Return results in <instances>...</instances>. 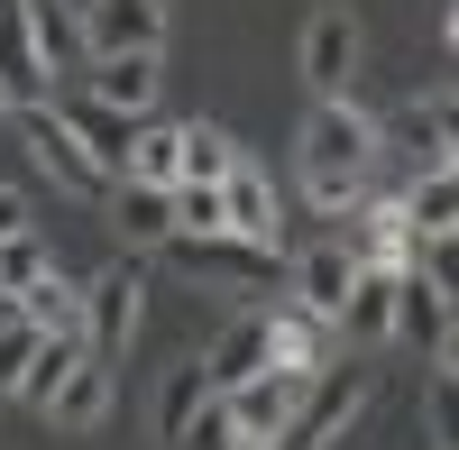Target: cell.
<instances>
[{
    "mask_svg": "<svg viewBox=\"0 0 459 450\" xmlns=\"http://www.w3.org/2000/svg\"><path fill=\"white\" fill-rule=\"evenodd\" d=\"M395 341H413L432 368L459 359V331H450V276H423V267L395 276Z\"/></svg>",
    "mask_w": 459,
    "mask_h": 450,
    "instance_id": "obj_4",
    "label": "cell"
},
{
    "mask_svg": "<svg viewBox=\"0 0 459 450\" xmlns=\"http://www.w3.org/2000/svg\"><path fill=\"white\" fill-rule=\"evenodd\" d=\"M285 285H294V304H303V313L340 322V304H350V285H359V248H350V239L303 248V257H285Z\"/></svg>",
    "mask_w": 459,
    "mask_h": 450,
    "instance_id": "obj_8",
    "label": "cell"
},
{
    "mask_svg": "<svg viewBox=\"0 0 459 450\" xmlns=\"http://www.w3.org/2000/svg\"><path fill=\"white\" fill-rule=\"evenodd\" d=\"M0 19H10V0H0Z\"/></svg>",
    "mask_w": 459,
    "mask_h": 450,
    "instance_id": "obj_34",
    "label": "cell"
},
{
    "mask_svg": "<svg viewBox=\"0 0 459 450\" xmlns=\"http://www.w3.org/2000/svg\"><path fill=\"white\" fill-rule=\"evenodd\" d=\"M175 166H184V120H157V110H147L138 138H129L120 184H175Z\"/></svg>",
    "mask_w": 459,
    "mask_h": 450,
    "instance_id": "obj_21",
    "label": "cell"
},
{
    "mask_svg": "<svg viewBox=\"0 0 459 450\" xmlns=\"http://www.w3.org/2000/svg\"><path fill=\"white\" fill-rule=\"evenodd\" d=\"M19 322H28V331H47V341H83V285L47 267V276L19 294Z\"/></svg>",
    "mask_w": 459,
    "mask_h": 450,
    "instance_id": "obj_19",
    "label": "cell"
},
{
    "mask_svg": "<svg viewBox=\"0 0 459 450\" xmlns=\"http://www.w3.org/2000/svg\"><path fill=\"white\" fill-rule=\"evenodd\" d=\"M368 166H377V120L350 92L313 101V120H303V194H313V212H350L368 194Z\"/></svg>",
    "mask_w": 459,
    "mask_h": 450,
    "instance_id": "obj_1",
    "label": "cell"
},
{
    "mask_svg": "<svg viewBox=\"0 0 459 450\" xmlns=\"http://www.w3.org/2000/svg\"><path fill=\"white\" fill-rule=\"evenodd\" d=\"M377 147L413 157V175H423V166H459V157H450V92H413V101H395L386 120H377Z\"/></svg>",
    "mask_w": 459,
    "mask_h": 450,
    "instance_id": "obj_7",
    "label": "cell"
},
{
    "mask_svg": "<svg viewBox=\"0 0 459 450\" xmlns=\"http://www.w3.org/2000/svg\"><path fill=\"white\" fill-rule=\"evenodd\" d=\"M359 221H368V267H413V230H404V203L395 194H377Z\"/></svg>",
    "mask_w": 459,
    "mask_h": 450,
    "instance_id": "obj_26",
    "label": "cell"
},
{
    "mask_svg": "<svg viewBox=\"0 0 459 450\" xmlns=\"http://www.w3.org/2000/svg\"><path fill=\"white\" fill-rule=\"evenodd\" d=\"M92 74V101H110V110H129V120H147V110H157V83H166V74H157V56H92L83 65Z\"/></svg>",
    "mask_w": 459,
    "mask_h": 450,
    "instance_id": "obj_16",
    "label": "cell"
},
{
    "mask_svg": "<svg viewBox=\"0 0 459 450\" xmlns=\"http://www.w3.org/2000/svg\"><path fill=\"white\" fill-rule=\"evenodd\" d=\"M203 404H212V377H203V359H184V368H166V386H157V432L175 441L184 423L203 414Z\"/></svg>",
    "mask_w": 459,
    "mask_h": 450,
    "instance_id": "obj_24",
    "label": "cell"
},
{
    "mask_svg": "<svg viewBox=\"0 0 459 450\" xmlns=\"http://www.w3.org/2000/svg\"><path fill=\"white\" fill-rule=\"evenodd\" d=\"M138 304H147V267H138V257H110V267L83 285V350H92V359L129 350V331H138Z\"/></svg>",
    "mask_w": 459,
    "mask_h": 450,
    "instance_id": "obj_3",
    "label": "cell"
},
{
    "mask_svg": "<svg viewBox=\"0 0 459 450\" xmlns=\"http://www.w3.org/2000/svg\"><path fill=\"white\" fill-rule=\"evenodd\" d=\"M47 414H56V432H92L101 414H110V368L83 350V359H74V377L56 386V404H47Z\"/></svg>",
    "mask_w": 459,
    "mask_h": 450,
    "instance_id": "obj_20",
    "label": "cell"
},
{
    "mask_svg": "<svg viewBox=\"0 0 459 450\" xmlns=\"http://www.w3.org/2000/svg\"><path fill=\"white\" fill-rule=\"evenodd\" d=\"M395 203H404V230L413 239H450L459 230V166H423L413 194H395Z\"/></svg>",
    "mask_w": 459,
    "mask_h": 450,
    "instance_id": "obj_18",
    "label": "cell"
},
{
    "mask_svg": "<svg viewBox=\"0 0 459 450\" xmlns=\"http://www.w3.org/2000/svg\"><path fill=\"white\" fill-rule=\"evenodd\" d=\"M19 28H28V47L47 74H83L92 47H83V10L74 0H19Z\"/></svg>",
    "mask_w": 459,
    "mask_h": 450,
    "instance_id": "obj_12",
    "label": "cell"
},
{
    "mask_svg": "<svg viewBox=\"0 0 459 450\" xmlns=\"http://www.w3.org/2000/svg\"><path fill=\"white\" fill-rule=\"evenodd\" d=\"M0 120H10V83H0Z\"/></svg>",
    "mask_w": 459,
    "mask_h": 450,
    "instance_id": "obj_33",
    "label": "cell"
},
{
    "mask_svg": "<svg viewBox=\"0 0 459 450\" xmlns=\"http://www.w3.org/2000/svg\"><path fill=\"white\" fill-rule=\"evenodd\" d=\"M257 368H266V313H230V322H221V341L203 350L212 395H230L239 377H257Z\"/></svg>",
    "mask_w": 459,
    "mask_h": 450,
    "instance_id": "obj_17",
    "label": "cell"
},
{
    "mask_svg": "<svg viewBox=\"0 0 459 450\" xmlns=\"http://www.w3.org/2000/svg\"><path fill=\"white\" fill-rule=\"evenodd\" d=\"M423 441L459 450V377H450V368H432V386H423Z\"/></svg>",
    "mask_w": 459,
    "mask_h": 450,
    "instance_id": "obj_28",
    "label": "cell"
},
{
    "mask_svg": "<svg viewBox=\"0 0 459 450\" xmlns=\"http://www.w3.org/2000/svg\"><path fill=\"white\" fill-rule=\"evenodd\" d=\"M221 184H175V239H221Z\"/></svg>",
    "mask_w": 459,
    "mask_h": 450,
    "instance_id": "obj_27",
    "label": "cell"
},
{
    "mask_svg": "<svg viewBox=\"0 0 459 450\" xmlns=\"http://www.w3.org/2000/svg\"><path fill=\"white\" fill-rule=\"evenodd\" d=\"M395 276L404 267H368V257H359V285H350V304H340V341H350V350H386L395 341Z\"/></svg>",
    "mask_w": 459,
    "mask_h": 450,
    "instance_id": "obj_10",
    "label": "cell"
},
{
    "mask_svg": "<svg viewBox=\"0 0 459 450\" xmlns=\"http://www.w3.org/2000/svg\"><path fill=\"white\" fill-rule=\"evenodd\" d=\"M230 166H239L230 129H212V120H184V166H175V184H221Z\"/></svg>",
    "mask_w": 459,
    "mask_h": 450,
    "instance_id": "obj_25",
    "label": "cell"
},
{
    "mask_svg": "<svg viewBox=\"0 0 459 450\" xmlns=\"http://www.w3.org/2000/svg\"><path fill=\"white\" fill-rule=\"evenodd\" d=\"M10 129H19V147H28V166L56 175V194H83V203L110 194V175L92 166V147L74 138V120H65L56 101H10Z\"/></svg>",
    "mask_w": 459,
    "mask_h": 450,
    "instance_id": "obj_2",
    "label": "cell"
},
{
    "mask_svg": "<svg viewBox=\"0 0 459 450\" xmlns=\"http://www.w3.org/2000/svg\"><path fill=\"white\" fill-rule=\"evenodd\" d=\"M221 221H230L221 239H248V248H276V230H285V221H276V194H266V175H257L248 157L221 175Z\"/></svg>",
    "mask_w": 459,
    "mask_h": 450,
    "instance_id": "obj_13",
    "label": "cell"
},
{
    "mask_svg": "<svg viewBox=\"0 0 459 450\" xmlns=\"http://www.w3.org/2000/svg\"><path fill=\"white\" fill-rule=\"evenodd\" d=\"M56 110L74 120V138L92 147V166H101L110 184H120V166H129V138H138V120H129V110H110V101H92V92H74V101H56Z\"/></svg>",
    "mask_w": 459,
    "mask_h": 450,
    "instance_id": "obj_15",
    "label": "cell"
},
{
    "mask_svg": "<svg viewBox=\"0 0 459 450\" xmlns=\"http://www.w3.org/2000/svg\"><path fill=\"white\" fill-rule=\"evenodd\" d=\"M166 450H248V432H239V423H230V414H221V395H212V404H203V414H194V423H184V432H175Z\"/></svg>",
    "mask_w": 459,
    "mask_h": 450,
    "instance_id": "obj_29",
    "label": "cell"
},
{
    "mask_svg": "<svg viewBox=\"0 0 459 450\" xmlns=\"http://www.w3.org/2000/svg\"><path fill=\"white\" fill-rule=\"evenodd\" d=\"M92 56H166V0H74Z\"/></svg>",
    "mask_w": 459,
    "mask_h": 450,
    "instance_id": "obj_5",
    "label": "cell"
},
{
    "mask_svg": "<svg viewBox=\"0 0 459 450\" xmlns=\"http://www.w3.org/2000/svg\"><path fill=\"white\" fill-rule=\"evenodd\" d=\"M359 74V28L350 10H313V28H303V83H313V101H340Z\"/></svg>",
    "mask_w": 459,
    "mask_h": 450,
    "instance_id": "obj_9",
    "label": "cell"
},
{
    "mask_svg": "<svg viewBox=\"0 0 459 450\" xmlns=\"http://www.w3.org/2000/svg\"><path fill=\"white\" fill-rule=\"evenodd\" d=\"M110 230H120L129 248H166L175 239V184H110Z\"/></svg>",
    "mask_w": 459,
    "mask_h": 450,
    "instance_id": "obj_14",
    "label": "cell"
},
{
    "mask_svg": "<svg viewBox=\"0 0 459 450\" xmlns=\"http://www.w3.org/2000/svg\"><path fill=\"white\" fill-rule=\"evenodd\" d=\"M28 350H37V331H28V322H0V395L19 386V368H28Z\"/></svg>",
    "mask_w": 459,
    "mask_h": 450,
    "instance_id": "obj_31",
    "label": "cell"
},
{
    "mask_svg": "<svg viewBox=\"0 0 459 450\" xmlns=\"http://www.w3.org/2000/svg\"><path fill=\"white\" fill-rule=\"evenodd\" d=\"M313 377H322V368H313ZM313 377H294V368H257V377H239V386L221 395V414L239 423L248 441H276V432L294 423V404H303V386H313Z\"/></svg>",
    "mask_w": 459,
    "mask_h": 450,
    "instance_id": "obj_6",
    "label": "cell"
},
{
    "mask_svg": "<svg viewBox=\"0 0 459 450\" xmlns=\"http://www.w3.org/2000/svg\"><path fill=\"white\" fill-rule=\"evenodd\" d=\"M56 267V257H47V239H37V230H19V239H0V285H10V294H28L37 276H47Z\"/></svg>",
    "mask_w": 459,
    "mask_h": 450,
    "instance_id": "obj_30",
    "label": "cell"
},
{
    "mask_svg": "<svg viewBox=\"0 0 459 450\" xmlns=\"http://www.w3.org/2000/svg\"><path fill=\"white\" fill-rule=\"evenodd\" d=\"M19 230H37V221H28V194H19V184H0V239H19Z\"/></svg>",
    "mask_w": 459,
    "mask_h": 450,
    "instance_id": "obj_32",
    "label": "cell"
},
{
    "mask_svg": "<svg viewBox=\"0 0 459 450\" xmlns=\"http://www.w3.org/2000/svg\"><path fill=\"white\" fill-rule=\"evenodd\" d=\"M0 83H10V101H47V83H56V74L37 65V47H28V28H19V0H10V19H0Z\"/></svg>",
    "mask_w": 459,
    "mask_h": 450,
    "instance_id": "obj_23",
    "label": "cell"
},
{
    "mask_svg": "<svg viewBox=\"0 0 459 450\" xmlns=\"http://www.w3.org/2000/svg\"><path fill=\"white\" fill-rule=\"evenodd\" d=\"M74 359H83V341H47V331H37V350H28V368H19V404H37V414H47V404H56V386L74 377Z\"/></svg>",
    "mask_w": 459,
    "mask_h": 450,
    "instance_id": "obj_22",
    "label": "cell"
},
{
    "mask_svg": "<svg viewBox=\"0 0 459 450\" xmlns=\"http://www.w3.org/2000/svg\"><path fill=\"white\" fill-rule=\"evenodd\" d=\"M331 350H340V331H331L322 313H303L294 294L266 313V368H294V377H313V368H331Z\"/></svg>",
    "mask_w": 459,
    "mask_h": 450,
    "instance_id": "obj_11",
    "label": "cell"
}]
</instances>
